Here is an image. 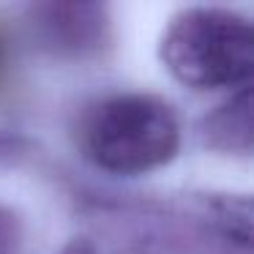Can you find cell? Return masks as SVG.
Instances as JSON below:
<instances>
[{
    "label": "cell",
    "instance_id": "5",
    "mask_svg": "<svg viewBox=\"0 0 254 254\" xmlns=\"http://www.w3.org/2000/svg\"><path fill=\"white\" fill-rule=\"evenodd\" d=\"M205 210L210 219L241 246H249L252 241V202L249 197L238 194H205L202 197Z\"/></svg>",
    "mask_w": 254,
    "mask_h": 254
},
{
    "label": "cell",
    "instance_id": "6",
    "mask_svg": "<svg viewBox=\"0 0 254 254\" xmlns=\"http://www.w3.org/2000/svg\"><path fill=\"white\" fill-rule=\"evenodd\" d=\"M22 246V221L11 208L0 205V254H19Z\"/></svg>",
    "mask_w": 254,
    "mask_h": 254
},
{
    "label": "cell",
    "instance_id": "8",
    "mask_svg": "<svg viewBox=\"0 0 254 254\" xmlns=\"http://www.w3.org/2000/svg\"><path fill=\"white\" fill-rule=\"evenodd\" d=\"M8 68V36H6V28L0 25V79Z\"/></svg>",
    "mask_w": 254,
    "mask_h": 254
},
{
    "label": "cell",
    "instance_id": "4",
    "mask_svg": "<svg viewBox=\"0 0 254 254\" xmlns=\"http://www.w3.org/2000/svg\"><path fill=\"white\" fill-rule=\"evenodd\" d=\"M205 148L230 156H249L254 145V110H252V85L235 90L224 104L202 118L199 123Z\"/></svg>",
    "mask_w": 254,
    "mask_h": 254
},
{
    "label": "cell",
    "instance_id": "3",
    "mask_svg": "<svg viewBox=\"0 0 254 254\" xmlns=\"http://www.w3.org/2000/svg\"><path fill=\"white\" fill-rule=\"evenodd\" d=\"M30 28L47 52L85 58L104 47L110 19L99 3H39L30 6Z\"/></svg>",
    "mask_w": 254,
    "mask_h": 254
},
{
    "label": "cell",
    "instance_id": "7",
    "mask_svg": "<svg viewBox=\"0 0 254 254\" xmlns=\"http://www.w3.org/2000/svg\"><path fill=\"white\" fill-rule=\"evenodd\" d=\"M55 254H99V252H96V246L88 241V238H71V241Z\"/></svg>",
    "mask_w": 254,
    "mask_h": 254
},
{
    "label": "cell",
    "instance_id": "1",
    "mask_svg": "<svg viewBox=\"0 0 254 254\" xmlns=\"http://www.w3.org/2000/svg\"><path fill=\"white\" fill-rule=\"evenodd\" d=\"M79 148L85 159L110 175H148L178 156L181 123L159 96L115 93L85 112Z\"/></svg>",
    "mask_w": 254,
    "mask_h": 254
},
{
    "label": "cell",
    "instance_id": "2",
    "mask_svg": "<svg viewBox=\"0 0 254 254\" xmlns=\"http://www.w3.org/2000/svg\"><path fill=\"white\" fill-rule=\"evenodd\" d=\"M159 58L191 90H241L254 74L252 22L230 8H183L161 33Z\"/></svg>",
    "mask_w": 254,
    "mask_h": 254
}]
</instances>
